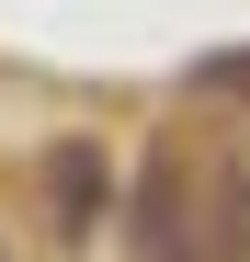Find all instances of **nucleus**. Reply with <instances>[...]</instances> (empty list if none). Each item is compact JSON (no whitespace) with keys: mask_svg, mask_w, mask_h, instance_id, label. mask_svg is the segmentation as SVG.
Returning <instances> with one entry per match:
<instances>
[{"mask_svg":"<svg viewBox=\"0 0 250 262\" xmlns=\"http://www.w3.org/2000/svg\"><path fill=\"white\" fill-rule=\"evenodd\" d=\"M137 262H250V171L239 160H148L137 205H125Z\"/></svg>","mask_w":250,"mask_h":262,"instance_id":"nucleus-1","label":"nucleus"},{"mask_svg":"<svg viewBox=\"0 0 250 262\" xmlns=\"http://www.w3.org/2000/svg\"><path fill=\"white\" fill-rule=\"evenodd\" d=\"M46 205H57V228H91V205H103V148H57L46 160Z\"/></svg>","mask_w":250,"mask_h":262,"instance_id":"nucleus-2","label":"nucleus"}]
</instances>
